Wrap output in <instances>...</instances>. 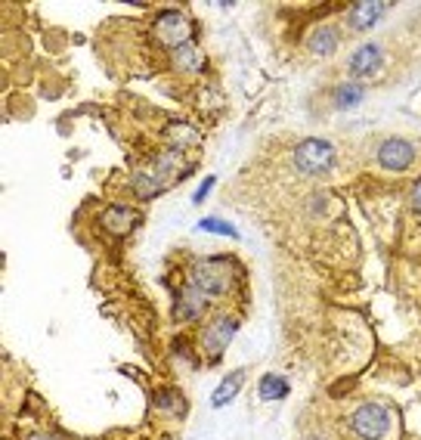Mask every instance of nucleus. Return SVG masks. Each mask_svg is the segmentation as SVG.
Returning a JSON list of instances; mask_svg holds the SVG:
<instances>
[{
  "mask_svg": "<svg viewBox=\"0 0 421 440\" xmlns=\"http://www.w3.org/2000/svg\"><path fill=\"white\" fill-rule=\"evenodd\" d=\"M335 161V146L326 143V140H304L295 149V165L304 171V174H322L328 171Z\"/></svg>",
  "mask_w": 421,
  "mask_h": 440,
  "instance_id": "20e7f679",
  "label": "nucleus"
},
{
  "mask_svg": "<svg viewBox=\"0 0 421 440\" xmlns=\"http://www.w3.org/2000/svg\"><path fill=\"white\" fill-rule=\"evenodd\" d=\"M214 183H217V177H205V183L199 186V192L192 196V202H195V205H201V202H205V199H208V192H210V186H214Z\"/></svg>",
  "mask_w": 421,
  "mask_h": 440,
  "instance_id": "6ab92c4d",
  "label": "nucleus"
},
{
  "mask_svg": "<svg viewBox=\"0 0 421 440\" xmlns=\"http://www.w3.org/2000/svg\"><path fill=\"white\" fill-rule=\"evenodd\" d=\"M28 440H53L50 434H34V437H28Z\"/></svg>",
  "mask_w": 421,
  "mask_h": 440,
  "instance_id": "412c9836",
  "label": "nucleus"
},
{
  "mask_svg": "<svg viewBox=\"0 0 421 440\" xmlns=\"http://www.w3.org/2000/svg\"><path fill=\"white\" fill-rule=\"evenodd\" d=\"M288 394V382L279 375H263L260 378V397L263 400H282Z\"/></svg>",
  "mask_w": 421,
  "mask_h": 440,
  "instance_id": "ddd939ff",
  "label": "nucleus"
},
{
  "mask_svg": "<svg viewBox=\"0 0 421 440\" xmlns=\"http://www.w3.org/2000/svg\"><path fill=\"white\" fill-rule=\"evenodd\" d=\"M412 159H415V149L406 143V140H387V143H381V149H378V161H381V168H387V171H406L412 165Z\"/></svg>",
  "mask_w": 421,
  "mask_h": 440,
  "instance_id": "0eeeda50",
  "label": "nucleus"
},
{
  "mask_svg": "<svg viewBox=\"0 0 421 440\" xmlns=\"http://www.w3.org/2000/svg\"><path fill=\"white\" fill-rule=\"evenodd\" d=\"M171 137H174L180 146H192V143H199V133H195L192 128H186V124H174V128H171ZM177 143H174V146H177Z\"/></svg>",
  "mask_w": 421,
  "mask_h": 440,
  "instance_id": "a211bd4d",
  "label": "nucleus"
},
{
  "mask_svg": "<svg viewBox=\"0 0 421 440\" xmlns=\"http://www.w3.org/2000/svg\"><path fill=\"white\" fill-rule=\"evenodd\" d=\"M189 282H192V286H199L208 298L227 295V288L232 282V264L227 258H208V260H201V264L192 270Z\"/></svg>",
  "mask_w": 421,
  "mask_h": 440,
  "instance_id": "f03ea898",
  "label": "nucleus"
},
{
  "mask_svg": "<svg viewBox=\"0 0 421 440\" xmlns=\"http://www.w3.org/2000/svg\"><path fill=\"white\" fill-rule=\"evenodd\" d=\"M208 301L210 298L201 292L199 286H186L183 292H180V301H177V316L180 319H195V316H201V310L208 307Z\"/></svg>",
  "mask_w": 421,
  "mask_h": 440,
  "instance_id": "6e6552de",
  "label": "nucleus"
},
{
  "mask_svg": "<svg viewBox=\"0 0 421 440\" xmlns=\"http://www.w3.org/2000/svg\"><path fill=\"white\" fill-rule=\"evenodd\" d=\"M335 47H338V32L335 28H319V32H313V37H310L313 53H332Z\"/></svg>",
  "mask_w": 421,
  "mask_h": 440,
  "instance_id": "4468645a",
  "label": "nucleus"
},
{
  "mask_svg": "<svg viewBox=\"0 0 421 440\" xmlns=\"http://www.w3.org/2000/svg\"><path fill=\"white\" fill-rule=\"evenodd\" d=\"M350 425L363 440H381L390 428V419H387V409L381 404H363L356 413H353Z\"/></svg>",
  "mask_w": 421,
  "mask_h": 440,
  "instance_id": "39448f33",
  "label": "nucleus"
},
{
  "mask_svg": "<svg viewBox=\"0 0 421 440\" xmlns=\"http://www.w3.org/2000/svg\"><path fill=\"white\" fill-rule=\"evenodd\" d=\"M199 229H205V233L232 236V239L239 236V229H236V227H229V223H223V220H199Z\"/></svg>",
  "mask_w": 421,
  "mask_h": 440,
  "instance_id": "f3484780",
  "label": "nucleus"
},
{
  "mask_svg": "<svg viewBox=\"0 0 421 440\" xmlns=\"http://www.w3.org/2000/svg\"><path fill=\"white\" fill-rule=\"evenodd\" d=\"M180 174H183V159L174 155V152H164L161 159L155 161V168L149 165L146 171H140V174L133 177V189H137L142 199L158 196V192H161L164 186L174 180V177H180Z\"/></svg>",
  "mask_w": 421,
  "mask_h": 440,
  "instance_id": "f257e3e1",
  "label": "nucleus"
},
{
  "mask_svg": "<svg viewBox=\"0 0 421 440\" xmlns=\"http://www.w3.org/2000/svg\"><path fill=\"white\" fill-rule=\"evenodd\" d=\"M239 387H242V372H229L227 378H223L220 385H217V391H214V397H210V406H227L232 404V397L239 394Z\"/></svg>",
  "mask_w": 421,
  "mask_h": 440,
  "instance_id": "f8f14e48",
  "label": "nucleus"
},
{
  "mask_svg": "<svg viewBox=\"0 0 421 440\" xmlns=\"http://www.w3.org/2000/svg\"><path fill=\"white\" fill-rule=\"evenodd\" d=\"M152 34L158 37V44H164V47H171V50H180V47H186V44H192L195 28L183 13L171 10V13H161V16L155 19Z\"/></svg>",
  "mask_w": 421,
  "mask_h": 440,
  "instance_id": "7ed1b4c3",
  "label": "nucleus"
},
{
  "mask_svg": "<svg viewBox=\"0 0 421 440\" xmlns=\"http://www.w3.org/2000/svg\"><path fill=\"white\" fill-rule=\"evenodd\" d=\"M359 100H363V91H359L356 84H344V87H338V96H335L338 109H350V106H356Z\"/></svg>",
  "mask_w": 421,
  "mask_h": 440,
  "instance_id": "dca6fc26",
  "label": "nucleus"
},
{
  "mask_svg": "<svg viewBox=\"0 0 421 440\" xmlns=\"http://www.w3.org/2000/svg\"><path fill=\"white\" fill-rule=\"evenodd\" d=\"M133 223H137V218H133V211L127 205H112L102 214V227L115 236H127L133 229Z\"/></svg>",
  "mask_w": 421,
  "mask_h": 440,
  "instance_id": "9d476101",
  "label": "nucleus"
},
{
  "mask_svg": "<svg viewBox=\"0 0 421 440\" xmlns=\"http://www.w3.org/2000/svg\"><path fill=\"white\" fill-rule=\"evenodd\" d=\"M236 329H239V319L236 316H217L214 323L205 329V350L214 356V360L229 347V341H232V335H236Z\"/></svg>",
  "mask_w": 421,
  "mask_h": 440,
  "instance_id": "423d86ee",
  "label": "nucleus"
},
{
  "mask_svg": "<svg viewBox=\"0 0 421 440\" xmlns=\"http://www.w3.org/2000/svg\"><path fill=\"white\" fill-rule=\"evenodd\" d=\"M390 4H356L350 10V28H356V32H366V28H372L375 22L387 13Z\"/></svg>",
  "mask_w": 421,
  "mask_h": 440,
  "instance_id": "9b49d317",
  "label": "nucleus"
},
{
  "mask_svg": "<svg viewBox=\"0 0 421 440\" xmlns=\"http://www.w3.org/2000/svg\"><path fill=\"white\" fill-rule=\"evenodd\" d=\"M174 62L180 65V69H186V72L201 69V56H199V50H195V44H186V47H180L177 53H174Z\"/></svg>",
  "mask_w": 421,
  "mask_h": 440,
  "instance_id": "2eb2a0df",
  "label": "nucleus"
},
{
  "mask_svg": "<svg viewBox=\"0 0 421 440\" xmlns=\"http://www.w3.org/2000/svg\"><path fill=\"white\" fill-rule=\"evenodd\" d=\"M381 65V50L375 44H363L356 53L350 56V74L353 78H368Z\"/></svg>",
  "mask_w": 421,
  "mask_h": 440,
  "instance_id": "1a4fd4ad",
  "label": "nucleus"
},
{
  "mask_svg": "<svg viewBox=\"0 0 421 440\" xmlns=\"http://www.w3.org/2000/svg\"><path fill=\"white\" fill-rule=\"evenodd\" d=\"M412 205H415V211H421V180L412 186Z\"/></svg>",
  "mask_w": 421,
  "mask_h": 440,
  "instance_id": "aec40b11",
  "label": "nucleus"
}]
</instances>
